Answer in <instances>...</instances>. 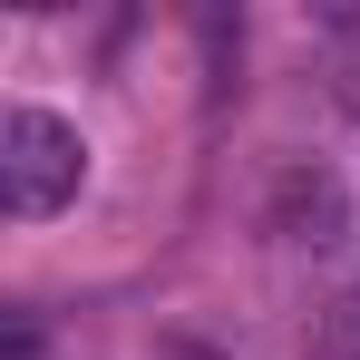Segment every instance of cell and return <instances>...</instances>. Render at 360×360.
Wrapping results in <instances>:
<instances>
[{"label":"cell","instance_id":"1","mask_svg":"<svg viewBox=\"0 0 360 360\" xmlns=\"http://www.w3.org/2000/svg\"><path fill=\"white\" fill-rule=\"evenodd\" d=\"M78 176H88V146H78L68 117H49V108H10L0 117V205L20 224L59 214L68 195H78Z\"/></svg>","mask_w":360,"mask_h":360}]
</instances>
